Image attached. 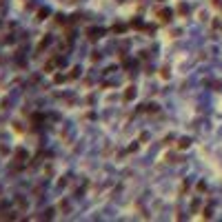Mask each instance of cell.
Returning <instances> with one entry per match:
<instances>
[{
  "label": "cell",
  "instance_id": "3957f363",
  "mask_svg": "<svg viewBox=\"0 0 222 222\" xmlns=\"http://www.w3.org/2000/svg\"><path fill=\"white\" fill-rule=\"evenodd\" d=\"M131 98H136V89H133V87H129V89L124 91V100L129 102V100H131Z\"/></svg>",
  "mask_w": 222,
  "mask_h": 222
},
{
  "label": "cell",
  "instance_id": "7a4b0ae2",
  "mask_svg": "<svg viewBox=\"0 0 222 222\" xmlns=\"http://www.w3.org/2000/svg\"><path fill=\"white\" fill-rule=\"evenodd\" d=\"M100 33H102V29H89V40L100 38Z\"/></svg>",
  "mask_w": 222,
  "mask_h": 222
},
{
  "label": "cell",
  "instance_id": "277c9868",
  "mask_svg": "<svg viewBox=\"0 0 222 222\" xmlns=\"http://www.w3.org/2000/svg\"><path fill=\"white\" fill-rule=\"evenodd\" d=\"M189 144H191V140H189V138H182V140L178 142V149H187Z\"/></svg>",
  "mask_w": 222,
  "mask_h": 222
},
{
  "label": "cell",
  "instance_id": "6da1fadb",
  "mask_svg": "<svg viewBox=\"0 0 222 222\" xmlns=\"http://www.w3.org/2000/svg\"><path fill=\"white\" fill-rule=\"evenodd\" d=\"M158 18H160V22H171V18H173V13L169 11V9H160V11H158Z\"/></svg>",
  "mask_w": 222,
  "mask_h": 222
}]
</instances>
